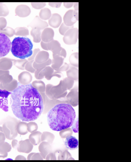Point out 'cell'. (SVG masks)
<instances>
[{
	"instance_id": "cell-1",
	"label": "cell",
	"mask_w": 131,
	"mask_h": 162,
	"mask_svg": "<svg viewBox=\"0 0 131 162\" xmlns=\"http://www.w3.org/2000/svg\"><path fill=\"white\" fill-rule=\"evenodd\" d=\"M11 106L14 115L24 122L38 119L44 110L42 95L31 84L22 85L12 91Z\"/></svg>"
},
{
	"instance_id": "cell-2",
	"label": "cell",
	"mask_w": 131,
	"mask_h": 162,
	"mask_svg": "<svg viewBox=\"0 0 131 162\" xmlns=\"http://www.w3.org/2000/svg\"><path fill=\"white\" fill-rule=\"evenodd\" d=\"M76 117L75 110L72 105L69 103H60L48 113V125L53 131H60L72 127Z\"/></svg>"
},
{
	"instance_id": "cell-3",
	"label": "cell",
	"mask_w": 131,
	"mask_h": 162,
	"mask_svg": "<svg viewBox=\"0 0 131 162\" xmlns=\"http://www.w3.org/2000/svg\"><path fill=\"white\" fill-rule=\"evenodd\" d=\"M33 44L28 38H15L11 45V51L13 55L20 59H25L33 54Z\"/></svg>"
},
{
	"instance_id": "cell-4",
	"label": "cell",
	"mask_w": 131,
	"mask_h": 162,
	"mask_svg": "<svg viewBox=\"0 0 131 162\" xmlns=\"http://www.w3.org/2000/svg\"><path fill=\"white\" fill-rule=\"evenodd\" d=\"M12 43L5 34L0 33V58L4 57L10 52Z\"/></svg>"
},
{
	"instance_id": "cell-5",
	"label": "cell",
	"mask_w": 131,
	"mask_h": 162,
	"mask_svg": "<svg viewBox=\"0 0 131 162\" xmlns=\"http://www.w3.org/2000/svg\"><path fill=\"white\" fill-rule=\"evenodd\" d=\"M11 94L6 90L0 89V109L5 112L9 111L8 97Z\"/></svg>"
},
{
	"instance_id": "cell-6",
	"label": "cell",
	"mask_w": 131,
	"mask_h": 162,
	"mask_svg": "<svg viewBox=\"0 0 131 162\" xmlns=\"http://www.w3.org/2000/svg\"><path fill=\"white\" fill-rule=\"evenodd\" d=\"M16 126H8L6 124H3L2 127L3 133L5 135V138L10 140L16 138L18 135L17 132Z\"/></svg>"
},
{
	"instance_id": "cell-7",
	"label": "cell",
	"mask_w": 131,
	"mask_h": 162,
	"mask_svg": "<svg viewBox=\"0 0 131 162\" xmlns=\"http://www.w3.org/2000/svg\"><path fill=\"white\" fill-rule=\"evenodd\" d=\"M34 145L29 139L19 141L17 147L18 152L25 153H29L33 150Z\"/></svg>"
},
{
	"instance_id": "cell-8",
	"label": "cell",
	"mask_w": 131,
	"mask_h": 162,
	"mask_svg": "<svg viewBox=\"0 0 131 162\" xmlns=\"http://www.w3.org/2000/svg\"><path fill=\"white\" fill-rule=\"evenodd\" d=\"M65 145L67 149L74 150L78 148V141L76 137L69 135L66 137Z\"/></svg>"
},
{
	"instance_id": "cell-9",
	"label": "cell",
	"mask_w": 131,
	"mask_h": 162,
	"mask_svg": "<svg viewBox=\"0 0 131 162\" xmlns=\"http://www.w3.org/2000/svg\"><path fill=\"white\" fill-rule=\"evenodd\" d=\"M78 34V28H72L67 32L65 36V39L72 43H76L77 41Z\"/></svg>"
},
{
	"instance_id": "cell-10",
	"label": "cell",
	"mask_w": 131,
	"mask_h": 162,
	"mask_svg": "<svg viewBox=\"0 0 131 162\" xmlns=\"http://www.w3.org/2000/svg\"><path fill=\"white\" fill-rule=\"evenodd\" d=\"M42 134V133L41 132L37 131L31 133L29 135V140L34 146H38L41 142Z\"/></svg>"
},
{
	"instance_id": "cell-11",
	"label": "cell",
	"mask_w": 131,
	"mask_h": 162,
	"mask_svg": "<svg viewBox=\"0 0 131 162\" xmlns=\"http://www.w3.org/2000/svg\"><path fill=\"white\" fill-rule=\"evenodd\" d=\"M73 10L69 11L66 14L64 18L65 23L70 27L72 26L77 21L73 14Z\"/></svg>"
},
{
	"instance_id": "cell-12",
	"label": "cell",
	"mask_w": 131,
	"mask_h": 162,
	"mask_svg": "<svg viewBox=\"0 0 131 162\" xmlns=\"http://www.w3.org/2000/svg\"><path fill=\"white\" fill-rule=\"evenodd\" d=\"M49 145L48 143L44 141L39 144L38 149L43 159H45L46 156L48 153V148Z\"/></svg>"
},
{
	"instance_id": "cell-13",
	"label": "cell",
	"mask_w": 131,
	"mask_h": 162,
	"mask_svg": "<svg viewBox=\"0 0 131 162\" xmlns=\"http://www.w3.org/2000/svg\"><path fill=\"white\" fill-rule=\"evenodd\" d=\"M17 132L19 134L25 135L29 132L27 130V124L25 122H21L16 126Z\"/></svg>"
},
{
	"instance_id": "cell-14",
	"label": "cell",
	"mask_w": 131,
	"mask_h": 162,
	"mask_svg": "<svg viewBox=\"0 0 131 162\" xmlns=\"http://www.w3.org/2000/svg\"><path fill=\"white\" fill-rule=\"evenodd\" d=\"M52 17L49 22L50 24L54 27H57L62 21L61 16L55 14Z\"/></svg>"
},
{
	"instance_id": "cell-15",
	"label": "cell",
	"mask_w": 131,
	"mask_h": 162,
	"mask_svg": "<svg viewBox=\"0 0 131 162\" xmlns=\"http://www.w3.org/2000/svg\"><path fill=\"white\" fill-rule=\"evenodd\" d=\"M12 149V146L7 142L5 141L0 143V152L1 153H7L10 152Z\"/></svg>"
},
{
	"instance_id": "cell-16",
	"label": "cell",
	"mask_w": 131,
	"mask_h": 162,
	"mask_svg": "<svg viewBox=\"0 0 131 162\" xmlns=\"http://www.w3.org/2000/svg\"><path fill=\"white\" fill-rule=\"evenodd\" d=\"M27 130L29 132L32 133L37 131L38 129V126L35 122L30 121L27 124Z\"/></svg>"
},
{
	"instance_id": "cell-17",
	"label": "cell",
	"mask_w": 131,
	"mask_h": 162,
	"mask_svg": "<svg viewBox=\"0 0 131 162\" xmlns=\"http://www.w3.org/2000/svg\"><path fill=\"white\" fill-rule=\"evenodd\" d=\"M52 135L48 132H44L41 135V142L48 141H50V139L51 138Z\"/></svg>"
},
{
	"instance_id": "cell-18",
	"label": "cell",
	"mask_w": 131,
	"mask_h": 162,
	"mask_svg": "<svg viewBox=\"0 0 131 162\" xmlns=\"http://www.w3.org/2000/svg\"><path fill=\"white\" fill-rule=\"evenodd\" d=\"M78 119L76 121H75L74 123L72 126V129L74 133L78 132Z\"/></svg>"
},
{
	"instance_id": "cell-19",
	"label": "cell",
	"mask_w": 131,
	"mask_h": 162,
	"mask_svg": "<svg viewBox=\"0 0 131 162\" xmlns=\"http://www.w3.org/2000/svg\"><path fill=\"white\" fill-rule=\"evenodd\" d=\"M44 159L42 156H41L40 153H35L31 158V160H43Z\"/></svg>"
},
{
	"instance_id": "cell-20",
	"label": "cell",
	"mask_w": 131,
	"mask_h": 162,
	"mask_svg": "<svg viewBox=\"0 0 131 162\" xmlns=\"http://www.w3.org/2000/svg\"><path fill=\"white\" fill-rule=\"evenodd\" d=\"M72 28H73V26H71V27H66L64 24H63L62 26L60 28V31L61 34H64L65 32V31H67V30L70 29H72Z\"/></svg>"
},
{
	"instance_id": "cell-21",
	"label": "cell",
	"mask_w": 131,
	"mask_h": 162,
	"mask_svg": "<svg viewBox=\"0 0 131 162\" xmlns=\"http://www.w3.org/2000/svg\"><path fill=\"white\" fill-rule=\"evenodd\" d=\"M18 141L17 140H16L15 139H13L12 142V147L14 149L16 148L18 146Z\"/></svg>"
},
{
	"instance_id": "cell-22",
	"label": "cell",
	"mask_w": 131,
	"mask_h": 162,
	"mask_svg": "<svg viewBox=\"0 0 131 162\" xmlns=\"http://www.w3.org/2000/svg\"><path fill=\"white\" fill-rule=\"evenodd\" d=\"M5 138L4 134L3 132H0V143L5 142Z\"/></svg>"
},
{
	"instance_id": "cell-23",
	"label": "cell",
	"mask_w": 131,
	"mask_h": 162,
	"mask_svg": "<svg viewBox=\"0 0 131 162\" xmlns=\"http://www.w3.org/2000/svg\"><path fill=\"white\" fill-rule=\"evenodd\" d=\"M73 14L74 16V18L76 19V20H78V11L75 10L73 11Z\"/></svg>"
},
{
	"instance_id": "cell-24",
	"label": "cell",
	"mask_w": 131,
	"mask_h": 162,
	"mask_svg": "<svg viewBox=\"0 0 131 162\" xmlns=\"http://www.w3.org/2000/svg\"><path fill=\"white\" fill-rule=\"evenodd\" d=\"M15 160H26V159L25 156L19 155L16 156Z\"/></svg>"
},
{
	"instance_id": "cell-25",
	"label": "cell",
	"mask_w": 131,
	"mask_h": 162,
	"mask_svg": "<svg viewBox=\"0 0 131 162\" xmlns=\"http://www.w3.org/2000/svg\"><path fill=\"white\" fill-rule=\"evenodd\" d=\"M8 156V153H2L0 152V158H5L7 157Z\"/></svg>"
},
{
	"instance_id": "cell-26",
	"label": "cell",
	"mask_w": 131,
	"mask_h": 162,
	"mask_svg": "<svg viewBox=\"0 0 131 162\" xmlns=\"http://www.w3.org/2000/svg\"><path fill=\"white\" fill-rule=\"evenodd\" d=\"M35 153H30L28 155L27 158V160H31L32 157L35 154Z\"/></svg>"
},
{
	"instance_id": "cell-27",
	"label": "cell",
	"mask_w": 131,
	"mask_h": 162,
	"mask_svg": "<svg viewBox=\"0 0 131 162\" xmlns=\"http://www.w3.org/2000/svg\"><path fill=\"white\" fill-rule=\"evenodd\" d=\"M65 6L66 7H67V8H69V7H72L73 6V3H65Z\"/></svg>"
},
{
	"instance_id": "cell-28",
	"label": "cell",
	"mask_w": 131,
	"mask_h": 162,
	"mask_svg": "<svg viewBox=\"0 0 131 162\" xmlns=\"http://www.w3.org/2000/svg\"><path fill=\"white\" fill-rule=\"evenodd\" d=\"M78 5H78V3H74V8L75 10L78 11L79 10Z\"/></svg>"
},
{
	"instance_id": "cell-29",
	"label": "cell",
	"mask_w": 131,
	"mask_h": 162,
	"mask_svg": "<svg viewBox=\"0 0 131 162\" xmlns=\"http://www.w3.org/2000/svg\"><path fill=\"white\" fill-rule=\"evenodd\" d=\"M0 132H3L2 127H0Z\"/></svg>"
}]
</instances>
